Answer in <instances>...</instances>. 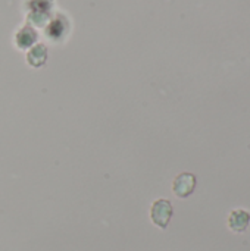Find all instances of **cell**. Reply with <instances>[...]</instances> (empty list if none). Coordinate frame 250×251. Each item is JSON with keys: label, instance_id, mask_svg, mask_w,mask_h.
<instances>
[{"label": "cell", "instance_id": "6da1fadb", "mask_svg": "<svg viewBox=\"0 0 250 251\" xmlns=\"http://www.w3.org/2000/svg\"><path fill=\"white\" fill-rule=\"evenodd\" d=\"M174 215V209H172V204L169 200H165V199H159L156 200L153 204H152V209H150V219L152 222L161 228V229H167L169 222H171V218Z\"/></svg>", "mask_w": 250, "mask_h": 251}, {"label": "cell", "instance_id": "7a4b0ae2", "mask_svg": "<svg viewBox=\"0 0 250 251\" xmlns=\"http://www.w3.org/2000/svg\"><path fill=\"white\" fill-rule=\"evenodd\" d=\"M196 184H197V179H196V176L193 174L183 172V174H180L174 179V182H172V191H174V194L178 199H187V197H190L194 193Z\"/></svg>", "mask_w": 250, "mask_h": 251}, {"label": "cell", "instance_id": "3957f363", "mask_svg": "<svg viewBox=\"0 0 250 251\" xmlns=\"http://www.w3.org/2000/svg\"><path fill=\"white\" fill-rule=\"evenodd\" d=\"M250 225V213L248 210L237 209L233 210L228 216V228L237 234L245 232Z\"/></svg>", "mask_w": 250, "mask_h": 251}]
</instances>
